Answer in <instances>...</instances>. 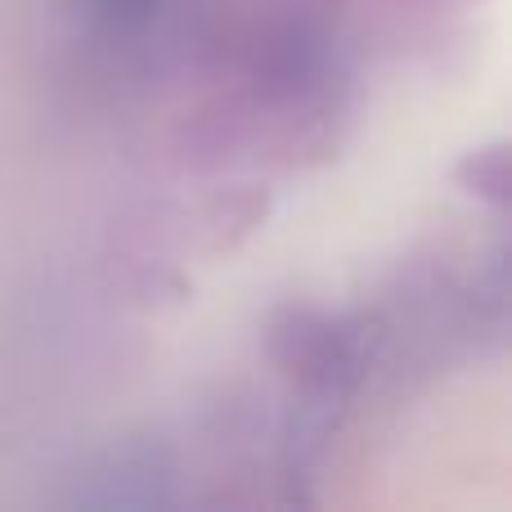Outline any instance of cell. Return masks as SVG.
Listing matches in <instances>:
<instances>
[{"label": "cell", "instance_id": "3957f363", "mask_svg": "<svg viewBox=\"0 0 512 512\" xmlns=\"http://www.w3.org/2000/svg\"><path fill=\"white\" fill-rule=\"evenodd\" d=\"M459 180L468 185V194L486 198V203L504 207L508 198V153L504 144H490V149H472L459 162Z\"/></svg>", "mask_w": 512, "mask_h": 512}, {"label": "cell", "instance_id": "6da1fadb", "mask_svg": "<svg viewBox=\"0 0 512 512\" xmlns=\"http://www.w3.org/2000/svg\"><path fill=\"white\" fill-rule=\"evenodd\" d=\"M171 454L153 441H117L86 459L63 504L72 508H162L171 504Z\"/></svg>", "mask_w": 512, "mask_h": 512}, {"label": "cell", "instance_id": "277c9868", "mask_svg": "<svg viewBox=\"0 0 512 512\" xmlns=\"http://www.w3.org/2000/svg\"><path fill=\"white\" fill-rule=\"evenodd\" d=\"M95 5H99V14H104V23L135 27V23H144V18L158 9V0H95Z\"/></svg>", "mask_w": 512, "mask_h": 512}, {"label": "cell", "instance_id": "7a4b0ae2", "mask_svg": "<svg viewBox=\"0 0 512 512\" xmlns=\"http://www.w3.org/2000/svg\"><path fill=\"white\" fill-rule=\"evenodd\" d=\"M270 355L297 387L337 391L355 373V333L310 306H288L270 328Z\"/></svg>", "mask_w": 512, "mask_h": 512}]
</instances>
